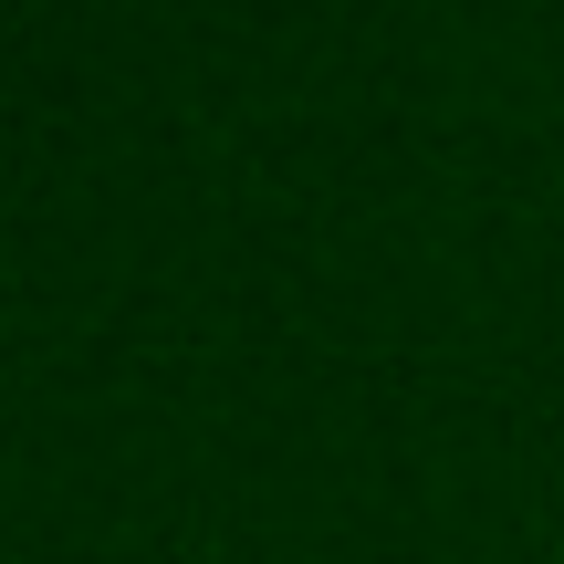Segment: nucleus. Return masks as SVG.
Here are the masks:
<instances>
[]
</instances>
